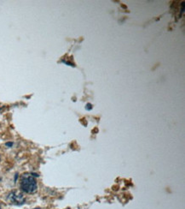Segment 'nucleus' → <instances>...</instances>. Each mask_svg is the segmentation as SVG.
<instances>
[{"instance_id": "obj_1", "label": "nucleus", "mask_w": 185, "mask_h": 209, "mask_svg": "<svg viewBox=\"0 0 185 209\" xmlns=\"http://www.w3.org/2000/svg\"><path fill=\"white\" fill-rule=\"evenodd\" d=\"M20 189L23 192L27 194H33L37 191L38 185L34 176L31 173H25L22 175L20 179Z\"/></svg>"}, {"instance_id": "obj_2", "label": "nucleus", "mask_w": 185, "mask_h": 209, "mask_svg": "<svg viewBox=\"0 0 185 209\" xmlns=\"http://www.w3.org/2000/svg\"><path fill=\"white\" fill-rule=\"evenodd\" d=\"M7 200L9 202V203L16 206H20L23 205L26 202V199L24 196L19 192V191H12L8 195Z\"/></svg>"}, {"instance_id": "obj_3", "label": "nucleus", "mask_w": 185, "mask_h": 209, "mask_svg": "<svg viewBox=\"0 0 185 209\" xmlns=\"http://www.w3.org/2000/svg\"><path fill=\"white\" fill-rule=\"evenodd\" d=\"M85 109H86L87 111H91V110L92 109V105L90 104V103H88V104L86 105V106H85Z\"/></svg>"}, {"instance_id": "obj_4", "label": "nucleus", "mask_w": 185, "mask_h": 209, "mask_svg": "<svg viewBox=\"0 0 185 209\" xmlns=\"http://www.w3.org/2000/svg\"><path fill=\"white\" fill-rule=\"evenodd\" d=\"M12 145H13L12 142H8V143H6V146H8V147H11Z\"/></svg>"}, {"instance_id": "obj_5", "label": "nucleus", "mask_w": 185, "mask_h": 209, "mask_svg": "<svg viewBox=\"0 0 185 209\" xmlns=\"http://www.w3.org/2000/svg\"><path fill=\"white\" fill-rule=\"evenodd\" d=\"M0 209H1V208H0Z\"/></svg>"}]
</instances>
